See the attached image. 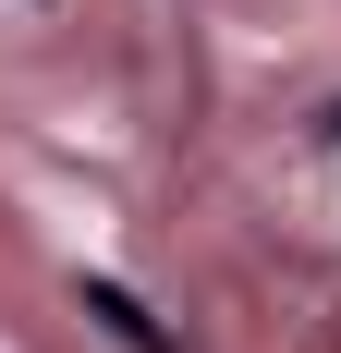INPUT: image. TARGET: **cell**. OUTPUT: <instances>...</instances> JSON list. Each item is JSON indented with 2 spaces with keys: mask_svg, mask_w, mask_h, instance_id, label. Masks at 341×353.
Here are the masks:
<instances>
[{
  "mask_svg": "<svg viewBox=\"0 0 341 353\" xmlns=\"http://www.w3.org/2000/svg\"><path fill=\"white\" fill-rule=\"evenodd\" d=\"M73 305H86V317H98V329H110L122 353H183V341H170V329L146 317V305H135L122 281H73Z\"/></svg>",
  "mask_w": 341,
  "mask_h": 353,
  "instance_id": "6da1fadb",
  "label": "cell"
}]
</instances>
